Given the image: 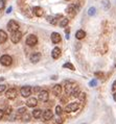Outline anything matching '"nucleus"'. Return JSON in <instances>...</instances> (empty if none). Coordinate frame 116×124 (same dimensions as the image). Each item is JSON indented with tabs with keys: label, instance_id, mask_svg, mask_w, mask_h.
Segmentation results:
<instances>
[{
	"label": "nucleus",
	"instance_id": "nucleus-20",
	"mask_svg": "<svg viewBox=\"0 0 116 124\" xmlns=\"http://www.w3.org/2000/svg\"><path fill=\"white\" fill-rule=\"evenodd\" d=\"M42 111L41 109H35V111L33 112V118H36V119H39V118H41L42 117Z\"/></svg>",
	"mask_w": 116,
	"mask_h": 124
},
{
	"label": "nucleus",
	"instance_id": "nucleus-18",
	"mask_svg": "<svg viewBox=\"0 0 116 124\" xmlns=\"http://www.w3.org/2000/svg\"><path fill=\"white\" fill-rule=\"evenodd\" d=\"M8 40V35L4 30H1L0 29V44H4Z\"/></svg>",
	"mask_w": 116,
	"mask_h": 124
},
{
	"label": "nucleus",
	"instance_id": "nucleus-32",
	"mask_svg": "<svg viewBox=\"0 0 116 124\" xmlns=\"http://www.w3.org/2000/svg\"><path fill=\"white\" fill-rule=\"evenodd\" d=\"M5 88H6L5 84H0V93H2V92L5 90Z\"/></svg>",
	"mask_w": 116,
	"mask_h": 124
},
{
	"label": "nucleus",
	"instance_id": "nucleus-40",
	"mask_svg": "<svg viewBox=\"0 0 116 124\" xmlns=\"http://www.w3.org/2000/svg\"><path fill=\"white\" fill-rule=\"evenodd\" d=\"M113 98H114V100L116 101V93H114V94H113Z\"/></svg>",
	"mask_w": 116,
	"mask_h": 124
},
{
	"label": "nucleus",
	"instance_id": "nucleus-17",
	"mask_svg": "<svg viewBox=\"0 0 116 124\" xmlns=\"http://www.w3.org/2000/svg\"><path fill=\"white\" fill-rule=\"evenodd\" d=\"M52 92L55 96H59L62 93V86L61 84H54V87L52 88Z\"/></svg>",
	"mask_w": 116,
	"mask_h": 124
},
{
	"label": "nucleus",
	"instance_id": "nucleus-3",
	"mask_svg": "<svg viewBox=\"0 0 116 124\" xmlns=\"http://www.w3.org/2000/svg\"><path fill=\"white\" fill-rule=\"evenodd\" d=\"M79 108V102H72V103H69L68 105L66 106L65 111H66L67 113H72V112L77 111Z\"/></svg>",
	"mask_w": 116,
	"mask_h": 124
},
{
	"label": "nucleus",
	"instance_id": "nucleus-11",
	"mask_svg": "<svg viewBox=\"0 0 116 124\" xmlns=\"http://www.w3.org/2000/svg\"><path fill=\"white\" fill-rule=\"evenodd\" d=\"M48 98H49V94H48L47 91H41L40 93H39L38 99L41 102H46L48 100Z\"/></svg>",
	"mask_w": 116,
	"mask_h": 124
},
{
	"label": "nucleus",
	"instance_id": "nucleus-37",
	"mask_svg": "<svg viewBox=\"0 0 116 124\" xmlns=\"http://www.w3.org/2000/svg\"><path fill=\"white\" fill-rule=\"evenodd\" d=\"M112 90H113V91H116V81L113 82V84H112Z\"/></svg>",
	"mask_w": 116,
	"mask_h": 124
},
{
	"label": "nucleus",
	"instance_id": "nucleus-35",
	"mask_svg": "<svg viewBox=\"0 0 116 124\" xmlns=\"http://www.w3.org/2000/svg\"><path fill=\"white\" fill-rule=\"evenodd\" d=\"M95 76L103 77V76H104V73H103V72H95Z\"/></svg>",
	"mask_w": 116,
	"mask_h": 124
},
{
	"label": "nucleus",
	"instance_id": "nucleus-22",
	"mask_svg": "<svg viewBox=\"0 0 116 124\" xmlns=\"http://www.w3.org/2000/svg\"><path fill=\"white\" fill-rule=\"evenodd\" d=\"M68 23H69L68 18H63L61 22H60V26H61V27H66V26L68 25Z\"/></svg>",
	"mask_w": 116,
	"mask_h": 124
},
{
	"label": "nucleus",
	"instance_id": "nucleus-33",
	"mask_svg": "<svg viewBox=\"0 0 116 124\" xmlns=\"http://www.w3.org/2000/svg\"><path fill=\"white\" fill-rule=\"evenodd\" d=\"M25 111H26L25 108H21L18 109V113H19V114H23V113H25Z\"/></svg>",
	"mask_w": 116,
	"mask_h": 124
},
{
	"label": "nucleus",
	"instance_id": "nucleus-9",
	"mask_svg": "<svg viewBox=\"0 0 116 124\" xmlns=\"http://www.w3.org/2000/svg\"><path fill=\"white\" fill-rule=\"evenodd\" d=\"M41 57H42V54H41L40 52H33V53H31L29 58H30V62L33 63V64H37V63L40 62Z\"/></svg>",
	"mask_w": 116,
	"mask_h": 124
},
{
	"label": "nucleus",
	"instance_id": "nucleus-36",
	"mask_svg": "<svg viewBox=\"0 0 116 124\" xmlns=\"http://www.w3.org/2000/svg\"><path fill=\"white\" fill-rule=\"evenodd\" d=\"M3 116H4V111L3 109H0V119H2Z\"/></svg>",
	"mask_w": 116,
	"mask_h": 124
},
{
	"label": "nucleus",
	"instance_id": "nucleus-39",
	"mask_svg": "<svg viewBox=\"0 0 116 124\" xmlns=\"http://www.w3.org/2000/svg\"><path fill=\"white\" fill-rule=\"evenodd\" d=\"M11 12H12V7H8V11H6V13H8V14H9V13H11Z\"/></svg>",
	"mask_w": 116,
	"mask_h": 124
},
{
	"label": "nucleus",
	"instance_id": "nucleus-34",
	"mask_svg": "<svg viewBox=\"0 0 116 124\" xmlns=\"http://www.w3.org/2000/svg\"><path fill=\"white\" fill-rule=\"evenodd\" d=\"M23 120L24 121H29V116H28L27 114H25V115L23 116Z\"/></svg>",
	"mask_w": 116,
	"mask_h": 124
},
{
	"label": "nucleus",
	"instance_id": "nucleus-15",
	"mask_svg": "<svg viewBox=\"0 0 116 124\" xmlns=\"http://www.w3.org/2000/svg\"><path fill=\"white\" fill-rule=\"evenodd\" d=\"M51 56L54 60H57V58H59L61 56V49H60L59 47H54V49L51 51Z\"/></svg>",
	"mask_w": 116,
	"mask_h": 124
},
{
	"label": "nucleus",
	"instance_id": "nucleus-16",
	"mask_svg": "<svg viewBox=\"0 0 116 124\" xmlns=\"http://www.w3.org/2000/svg\"><path fill=\"white\" fill-rule=\"evenodd\" d=\"M31 12H33V13L35 14L37 17H42L43 13H44V12H43V9H42V7H40V6H35Z\"/></svg>",
	"mask_w": 116,
	"mask_h": 124
},
{
	"label": "nucleus",
	"instance_id": "nucleus-24",
	"mask_svg": "<svg viewBox=\"0 0 116 124\" xmlns=\"http://www.w3.org/2000/svg\"><path fill=\"white\" fill-rule=\"evenodd\" d=\"M41 91H42V90H41L40 87H33V88H31V93H33V94H39Z\"/></svg>",
	"mask_w": 116,
	"mask_h": 124
},
{
	"label": "nucleus",
	"instance_id": "nucleus-19",
	"mask_svg": "<svg viewBox=\"0 0 116 124\" xmlns=\"http://www.w3.org/2000/svg\"><path fill=\"white\" fill-rule=\"evenodd\" d=\"M86 36V32L84 30H82V29H79V30L76 31L75 33V38L77 39V40H82V39H84Z\"/></svg>",
	"mask_w": 116,
	"mask_h": 124
},
{
	"label": "nucleus",
	"instance_id": "nucleus-23",
	"mask_svg": "<svg viewBox=\"0 0 116 124\" xmlns=\"http://www.w3.org/2000/svg\"><path fill=\"white\" fill-rule=\"evenodd\" d=\"M63 67L64 68H67V69H70V70H72V71H73V70H75V68H74V66L71 64V63H66V64H64L63 65Z\"/></svg>",
	"mask_w": 116,
	"mask_h": 124
},
{
	"label": "nucleus",
	"instance_id": "nucleus-7",
	"mask_svg": "<svg viewBox=\"0 0 116 124\" xmlns=\"http://www.w3.org/2000/svg\"><path fill=\"white\" fill-rule=\"evenodd\" d=\"M20 93H21V95H22L23 97L30 96V94H33V93H31V87H29V86L22 87V88H21V90H20Z\"/></svg>",
	"mask_w": 116,
	"mask_h": 124
},
{
	"label": "nucleus",
	"instance_id": "nucleus-6",
	"mask_svg": "<svg viewBox=\"0 0 116 124\" xmlns=\"http://www.w3.org/2000/svg\"><path fill=\"white\" fill-rule=\"evenodd\" d=\"M5 96L8 99H11V100H13V99H15L17 97V90L14 89V88H11V89H8V91H6L5 93Z\"/></svg>",
	"mask_w": 116,
	"mask_h": 124
},
{
	"label": "nucleus",
	"instance_id": "nucleus-30",
	"mask_svg": "<svg viewBox=\"0 0 116 124\" xmlns=\"http://www.w3.org/2000/svg\"><path fill=\"white\" fill-rule=\"evenodd\" d=\"M96 84H97V81H96V79H93L90 81V84H89V86L90 87H95Z\"/></svg>",
	"mask_w": 116,
	"mask_h": 124
},
{
	"label": "nucleus",
	"instance_id": "nucleus-2",
	"mask_svg": "<svg viewBox=\"0 0 116 124\" xmlns=\"http://www.w3.org/2000/svg\"><path fill=\"white\" fill-rule=\"evenodd\" d=\"M21 39H22V33H21L19 30H16V31H13V32H12L11 40L14 44L19 43L21 41Z\"/></svg>",
	"mask_w": 116,
	"mask_h": 124
},
{
	"label": "nucleus",
	"instance_id": "nucleus-25",
	"mask_svg": "<svg viewBox=\"0 0 116 124\" xmlns=\"http://www.w3.org/2000/svg\"><path fill=\"white\" fill-rule=\"evenodd\" d=\"M95 13H96L95 7H90V8L88 9V15H89V16H94Z\"/></svg>",
	"mask_w": 116,
	"mask_h": 124
},
{
	"label": "nucleus",
	"instance_id": "nucleus-38",
	"mask_svg": "<svg viewBox=\"0 0 116 124\" xmlns=\"http://www.w3.org/2000/svg\"><path fill=\"white\" fill-rule=\"evenodd\" d=\"M57 123H58V124H62V123H63V119H61V118H58Z\"/></svg>",
	"mask_w": 116,
	"mask_h": 124
},
{
	"label": "nucleus",
	"instance_id": "nucleus-27",
	"mask_svg": "<svg viewBox=\"0 0 116 124\" xmlns=\"http://www.w3.org/2000/svg\"><path fill=\"white\" fill-rule=\"evenodd\" d=\"M103 4H104V6H105L106 9H108L109 7H110V3H109L108 0H104V1H103Z\"/></svg>",
	"mask_w": 116,
	"mask_h": 124
},
{
	"label": "nucleus",
	"instance_id": "nucleus-5",
	"mask_svg": "<svg viewBox=\"0 0 116 124\" xmlns=\"http://www.w3.org/2000/svg\"><path fill=\"white\" fill-rule=\"evenodd\" d=\"M8 31H11V32L18 30V29H19V24L17 23L15 20L8 21Z\"/></svg>",
	"mask_w": 116,
	"mask_h": 124
},
{
	"label": "nucleus",
	"instance_id": "nucleus-26",
	"mask_svg": "<svg viewBox=\"0 0 116 124\" xmlns=\"http://www.w3.org/2000/svg\"><path fill=\"white\" fill-rule=\"evenodd\" d=\"M55 113H57V115H61V114L63 113V109L60 105H58L57 108H55Z\"/></svg>",
	"mask_w": 116,
	"mask_h": 124
},
{
	"label": "nucleus",
	"instance_id": "nucleus-21",
	"mask_svg": "<svg viewBox=\"0 0 116 124\" xmlns=\"http://www.w3.org/2000/svg\"><path fill=\"white\" fill-rule=\"evenodd\" d=\"M47 21L49 22L50 24H52V25H57L58 24V20L55 17H52V16H48L47 17Z\"/></svg>",
	"mask_w": 116,
	"mask_h": 124
},
{
	"label": "nucleus",
	"instance_id": "nucleus-10",
	"mask_svg": "<svg viewBox=\"0 0 116 124\" xmlns=\"http://www.w3.org/2000/svg\"><path fill=\"white\" fill-rule=\"evenodd\" d=\"M77 9H79V6H77L76 4H70V5L66 8V13L71 15V16H74L75 13L77 12Z\"/></svg>",
	"mask_w": 116,
	"mask_h": 124
},
{
	"label": "nucleus",
	"instance_id": "nucleus-1",
	"mask_svg": "<svg viewBox=\"0 0 116 124\" xmlns=\"http://www.w3.org/2000/svg\"><path fill=\"white\" fill-rule=\"evenodd\" d=\"M12 63H13V58H12L11 55L8 54H3L1 57H0V64L3 66H11Z\"/></svg>",
	"mask_w": 116,
	"mask_h": 124
},
{
	"label": "nucleus",
	"instance_id": "nucleus-31",
	"mask_svg": "<svg viewBox=\"0 0 116 124\" xmlns=\"http://www.w3.org/2000/svg\"><path fill=\"white\" fill-rule=\"evenodd\" d=\"M11 113H12V108H8L4 111V114H6V115H9Z\"/></svg>",
	"mask_w": 116,
	"mask_h": 124
},
{
	"label": "nucleus",
	"instance_id": "nucleus-12",
	"mask_svg": "<svg viewBox=\"0 0 116 124\" xmlns=\"http://www.w3.org/2000/svg\"><path fill=\"white\" fill-rule=\"evenodd\" d=\"M50 38H51V42L54 43V44L60 43V42H61V40H62L61 35H60V33H58V32H52Z\"/></svg>",
	"mask_w": 116,
	"mask_h": 124
},
{
	"label": "nucleus",
	"instance_id": "nucleus-28",
	"mask_svg": "<svg viewBox=\"0 0 116 124\" xmlns=\"http://www.w3.org/2000/svg\"><path fill=\"white\" fill-rule=\"evenodd\" d=\"M79 100H81V101H84V100H85V98H86V94L85 93H79Z\"/></svg>",
	"mask_w": 116,
	"mask_h": 124
},
{
	"label": "nucleus",
	"instance_id": "nucleus-14",
	"mask_svg": "<svg viewBox=\"0 0 116 124\" xmlns=\"http://www.w3.org/2000/svg\"><path fill=\"white\" fill-rule=\"evenodd\" d=\"M37 104H38V100L35 97H31L26 102V106L27 108H35V106H37Z\"/></svg>",
	"mask_w": 116,
	"mask_h": 124
},
{
	"label": "nucleus",
	"instance_id": "nucleus-8",
	"mask_svg": "<svg viewBox=\"0 0 116 124\" xmlns=\"http://www.w3.org/2000/svg\"><path fill=\"white\" fill-rule=\"evenodd\" d=\"M76 89V86L71 81H67L66 86H65V90H66V94H72V92Z\"/></svg>",
	"mask_w": 116,
	"mask_h": 124
},
{
	"label": "nucleus",
	"instance_id": "nucleus-4",
	"mask_svg": "<svg viewBox=\"0 0 116 124\" xmlns=\"http://www.w3.org/2000/svg\"><path fill=\"white\" fill-rule=\"evenodd\" d=\"M26 44L28 46H30V47L36 46L38 44V38L35 35H29L27 36V39H26Z\"/></svg>",
	"mask_w": 116,
	"mask_h": 124
},
{
	"label": "nucleus",
	"instance_id": "nucleus-29",
	"mask_svg": "<svg viewBox=\"0 0 116 124\" xmlns=\"http://www.w3.org/2000/svg\"><path fill=\"white\" fill-rule=\"evenodd\" d=\"M5 0H0V9H3L5 7Z\"/></svg>",
	"mask_w": 116,
	"mask_h": 124
},
{
	"label": "nucleus",
	"instance_id": "nucleus-13",
	"mask_svg": "<svg viewBox=\"0 0 116 124\" xmlns=\"http://www.w3.org/2000/svg\"><path fill=\"white\" fill-rule=\"evenodd\" d=\"M43 119H44L45 121H48L50 120V119H52V117H54V113H52L51 109H46V111L43 113Z\"/></svg>",
	"mask_w": 116,
	"mask_h": 124
}]
</instances>
